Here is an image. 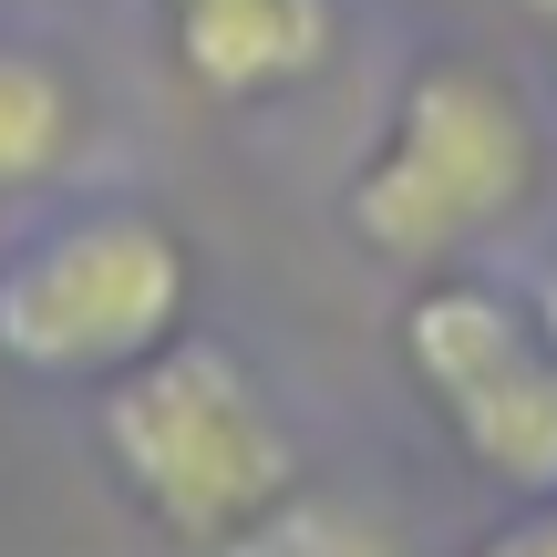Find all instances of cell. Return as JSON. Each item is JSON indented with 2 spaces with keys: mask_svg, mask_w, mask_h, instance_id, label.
<instances>
[{
  "mask_svg": "<svg viewBox=\"0 0 557 557\" xmlns=\"http://www.w3.org/2000/svg\"><path fill=\"white\" fill-rule=\"evenodd\" d=\"M186 320V248L135 207L52 227L0 259V361L41 382H114Z\"/></svg>",
  "mask_w": 557,
  "mask_h": 557,
  "instance_id": "3",
  "label": "cell"
},
{
  "mask_svg": "<svg viewBox=\"0 0 557 557\" xmlns=\"http://www.w3.org/2000/svg\"><path fill=\"white\" fill-rule=\"evenodd\" d=\"M475 557H557V496H537V517L506 527V537H485Z\"/></svg>",
  "mask_w": 557,
  "mask_h": 557,
  "instance_id": "8",
  "label": "cell"
},
{
  "mask_svg": "<svg viewBox=\"0 0 557 557\" xmlns=\"http://www.w3.org/2000/svg\"><path fill=\"white\" fill-rule=\"evenodd\" d=\"M103 444L124 485L156 506V527H176L186 547H227L299 485L278 413L218 341H165L103 382Z\"/></svg>",
  "mask_w": 557,
  "mask_h": 557,
  "instance_id": "1",
  "label": "cell"
},
{
  "mask_svg": "<svg viewBox=\"0 0 557 557\" xmlns=\"http://www.w3.org/2000/svg\"><path fill=\"white\" fill-rule=\"evenodd\" d=\"M320 52H331V0H176V62L218 103L320 73Z\"/></svg>",
  "mask_w": 557,
  "mask_h": 557,
  "instance_id": "5",
  "label": "cell"
},
{
  "mask_svg": "<svg viewBox=\"0 0 557 557\" xmlns=\"http://www.w3.org/2000/svg\"><path fill=\"white\" fill-rule=\"evenodd\" d=\"M165 11H176V0H165Z\"/></svg>",
  "mask_w": 557,
  "mask_h": 557,
  "instance_id": "11",
  "label": "cell"
},
{
  "mask_svg": "<svg viewBox=\"0 0 557 557\" xmlns=\"http://www.w3.org/2000/svg\"><path fill=\"white\" fill-rule=\"evenodd\" d=\"M403 361L496 485L557 496V341L537 310H506L475 278H434L403 310Z\"/></svg>",
  "mask_w": 557,
  "mask_h": 557,
  "instance_id": "4",
  "label": "cell"
},
{
  "mask_svg": "<svg viewBox=\"0 0 557 557\" xmlns=\"http://www.w3.org/2000/svg\"><path fill=\"white\" fill-rule=\"evenodd\" d=\"M73 156V83L41 52H0V197L41 186Z\"/></svg>",
  "mask_w": 557,
  "mask_h": 557,
  "instance_id": "6",
  "label": "cell"
},
{
  "mask_svg": "<svg viewBox=\"0 0 557 557\" xmlns=\"http://www.w3.org/2000/svg\"><path fill=\"white\" fill-rule=\"evenodd\" d=\"M537 331H547V341H557V269H547V278H537Z\"/></svg>",
  "mask_w": 557,
  "mask_h": 557,
  "instance_id": "9",
  "label": "cell"
},
{
  "mask_svg": "<svg viewBox=\"0 0 557 557\" xmlns=\"http://www.w3.org/2000/svg\"><path fill=\"white\" fill-rule=\"evenodd\" d=\"M537 186V124L485 62H423L382 124L372 165L351 176V227L361 248L403 269H434L506 227Z\"/></svg>",
  "mask_w": 557,
  "mask_h": 557,
  "instance_id": "2",
  "label": "cell"
},
{
  "mask_svg": "<svg viewBox=\"0 0 557 557\" xmlns=\"http://www.w3.org/2000/svg\"><path fill=\"white\" fill-rule=\"evenodd\" d=\"M527 11H537V21H557V0H527Z\"/></svg>",
  "mask_w": 557,
  "mask_h": 557,
  "instance_id": "10",
  "label": "cell"
},
{
  "mask_svg": "<svg viewBox=\"0 0 557 557\" xmlns=\"http://www.w3.org/2000/svg\"><path fill=\"white\" fill-rule=\"evenodd\" d=\"M218 557H403V547L382 537L361 506H331V496H299L289 485V496H278L259 527H238Z\"/></svg>",
  "mask_w": 557,
  "mask_h": 557,
  "instance_id": "7",
  "label": "cell"
}]
</instances>
